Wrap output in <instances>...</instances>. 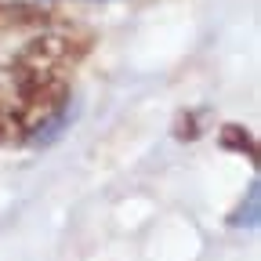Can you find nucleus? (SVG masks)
I'll return each mask as SVG.
<instances>
[{"mask_svg": "<svg viewBox=\"0 0 261 261\" xmlns=\"http://www.w3.org/2000/svg\"><path fill=\"white\" fill-rule=\"evenodd\" d=\"M94 47V33L76 22L51 18L25 33V40L4 62L8 84H73V73Z\"/></svg>", "mask_w": 261, "mask_h": 261, "instance_id": "obj_1", "label": "nucleus"}, {"mask_svg": "<svg viewBox=\"0 0 261 261\" xmlns=\"http://www.w3.org/2000/svg\"><path fill=\"white\" fill-rule=\"evenodd\" d=\"M73 102V84H8L0 87V149H22L51 130Z\"/></svg>", "mask_w": 261, "mask_h": 261, "instance_id": "obj_2", "label": "nucleus"}, {"mask_svg": "<svg viewBox=\"0 0 261 261\" xmlns=\"http://www.w3.org/2000/svg\"><path fill=\"white\" fill-rule=\"evenodd\" d=\"M51 18H58L51 8L25 4V0H0V37H11V33H33V29L47 25Z\"/></svg>", "mask_w": 261, "mask_h": 261, "instance_id": "obj_3", "label": "nucleus"}, {"mask_svg": "<svg viewBox=\"0 0 261 261\" xmlns=\"http://www.w3.org/2000/svg\"><path fill=\"white\" fill-rule=\"evenodd\" d=\"M218 142H221V149H228V152H247L250 160H254V149H257L254 135H250L247 127H240V123H225L221 135H218Z\"/></svg>", "mask_w": 261, "mask_h": 261, "instance_id": "obj_4", "label": "nucleus"}, {"mask_svg": "<svg viewBox=\"0 0 261 261\" xmlns=\"http://www.w3.org/2000/svg\"><path fill=\"white\" fill-rule=\"evenodd\" d=\"M0 87H4V65H0Z\"/></svg>", "mask_w": 261, "mask_h": 261, "instance_id": "obj_5", "label": "nucleus"}]
</instances>
